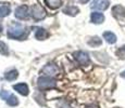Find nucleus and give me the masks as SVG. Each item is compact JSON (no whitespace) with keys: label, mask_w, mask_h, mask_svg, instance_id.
I'll return each instance as SVG.
<instances>
[{"label":"nucleus","mask_w":125,"mask_h":108,"mask_svg":"<svg viewBox=\"0 0 125 108\" xmlns=\"http://www.w3.org/2000/svg\"><path fill=\"white\" fill-rule=\"evenodd\" d=\"M27 35L28 30H26V28L19 23H13L8 29V37L10 39L23 40L27 37Z\"/></svg>","instance_id":"1"},{"label":"nucleus","mask_w":125,"mask_h":108,"mask_svg":"<svg viewBox=\"0 0 125 108\" xmlns=\"http://www.w3.org/2000/svg\"><path fill=\"white\" fill-rule=\"evenodd\" d=\"M37 85L39 88V90H49V89H54L57 86V82L52 77H48V76H44L40 77L37 80Z\"/></svg>","instance_id":"2"},{"label":"nucleus","mask_w":125,"mask_h":108,"mask_svg":"<svg viewBox=\"0 0 125 108\" xmlns=\"http://www.w3.org/2000/svg\"><path fill=\"white\" fill-rule=\"evenodd\" d=\"M31 15L35 21H42L46 17L47 13H46V10L40 4H34L32 7V9H31Z\"/></svg>","instance_id":"3"},{"label":"nucleus","mask_w":125,"mask_h":108,"mask_svg":"<svg viewBox=\"0 0 125 108\" xmlns=\"http://www.w3.org/2000/svg\"><path fill=\"white\" fill-rule=\"evenodd\" d=\"M74 58H75L76 62L80 65H82V66H87V65H89V63H90L89 55L84 51L75 52V53H74Z\"/></svg>","instance_id":"4"},{"label":"nucleus","mask_w":125,"mask_h":108,"mask_svg":"<svg viewBox=\"0 0 125 108\" xmlns=\"http://www.w3.org/2000/svg\"><path fill=\"white\" fill-rule=\"evenodd\" d=\"M42 74L44 76L48 77H54L59 74V67L54 64H47L44 68L42 69Z\"/></svg>","instance_id":"5"},{"label":"nucleus","mask_w":125,"mask_h":108,"mask_svg":"<svg viewBox=\"0 0 125 108\" xmlns=\"http://www.w3.org/2000/svg\"><path fill=\"white\" fill-rule=\"evenodd\" d=\"M110 6V1L109 0H94L91 3L90 8L94 10H107Z\"/></svg>","instance_id":"6"},{"label":"nucleus","mask_w":125,"mask_h":108,"mask_svg":"<svg viewBox=\"0 0 125 108\" xmlns=\"http://www.w3.org/2000/svg\"><path fill=\"white\" fill-rule=\"evenodd\" d=\"M14 15L19 20H25L28 17V7L27 6H20L15 9L14 11Z\"/></svg>","instance_id":"7"},{"label":"nucleus","mask_w":125,"mask_h":108,"mask_svg":"<svg viewBox=\"0 0 125 108\" xmlns=\"http://www.w3.org/2000/svg\"><path fill=\"white\" fill-rule=\"evenodd\" d=\"M13 89L16 92L20 93V94L24 95V96H27L28 93H30L28 86H27V84H25V83H18V84L13 85Z\"/></svg>","instance_id":"8"},{"label":"nucleus","mask_w":125,"mask_h":108,"mask_svg":"<svg viewBox=\"0 0 125 108\" xmlns=\"http://www.w3.org/2000/svg\"><path fill=\"white\" fill-rule=\"evenodd\" d=\"M112 14H113L114 17L116 18H122L125 16V8L122 6H115L112 9Z\"/></svg>","instance_id":"9"},{"label":"nucleus","mask_w":125,"mask_h":108,"mask_svg":"<svg viewBox=\"0 0 125 108\" xmlns=\"http://www.w3.org/2000/svg\"><path fill=\"white\" fill-rule=\"evenodd\" d=\"M49 37V33L47 32L46 29H44V28H37L35 32V38L38 40H45L47 39V38Z\"/></svg>","instance_id":"10"},{"label":"nucleus","mask_w":125,"mask_h":108,"mask_svg":"<svg viewBox=\"0 0 125 108\" xmlns=\"http://www.w3.org/2000/svg\"><path fill=\"white\" fill-rule=\"evenodd\" d=\"M90 20L95 24H101L104 21V15L102 13H99V12H93L90 15Z\"/></svg>","instance_id":"11"},{"label":"nucleus","mask_w":125,"mask_h":108,"mask_svg":"<svg viewBox=\"0 0 125 108\" xmlns=\"http://www.w3.org/2000/svg\"><path fill=\"white\" fill-rule=\"evenodd\" d=\"M11 12V8L8 3H4V2H0V17H4V16H8Z\"/></svg>","instance_id":"12"},{"label":"nucleus","mask_w":125,"mask_h":108,"mask_svg":"<svg viewBox=\"0 0 125 108\" xmlns=\"http://www.w3.org/2000/svg\"><path fill=\"white\" fill-rule=\"evenodd\" d=\"M80 12L77 7H74V6H68L63 9V13L68 14V15H71V16H75L76 14Z\"/></svg>","instance_id":"13"},{"label":"nucleus","mask_w":125,"mask_h":108,"mask_svg":"<svg viewBox=\"0 0 125 108\" xmlns=\"http://www.w3.org/2000/svg\"><path fill=\"white\" fill-rule=\"evenodd\" d=\"M103 38H104L105 41H107L108 43H111V44H113V43L116 42V36L111 32L103 33Z\"/></svg>","instance_id":"14"},{"label":"nucleus","mask_w":125,"mask_h":108,"mask_svg":"<svg viewBox=\"0 0 125 108\" xmlns=\"http://www.w3.org/2000/svg\"><path fill=\"white\" fill-rule=\"evenodd\" d=\"M45 2L50 9H58L62 4V0H45Z\"/></svg>","instance_id":"15"},{"label":"nucleus","mask_w":125,"mask_h":108,"mask_svg":"<svg viewBox=\"0 0 125 108\" xmlns=\"http://www.w3.org/2000/svg\"><path fill=\"white\" fill-rule=\"evenodd\" d=\"M19 74H18V70H15V69H12V70L8 71V73H6V75H4V78L7 79V80L9 81H13L15 80L16 78H18Z\"/></svg>","instance_id":"16"},{"label":"nucleus","mask_w":125,"mask_h":108,"mask_svg":"<svg viewBox=\"0 0 125 108\" xmlns=\"http://www.w3.org/2000/svg\"><path fill=\"white\" fill-rule=\"evenodd\" d=\"M6 102H7V104L10 105V106H16V105L19 104L18 97H16L15 95H13V94H10V95H9L8 98L6 100Z\"/></svg>","instance_id":"17"},{"label":"nucleus","mask_w":125,"mask_h":108,"mask_svg":"<svg viewBox=\"0 0 125 108\" xmlns=\"http://www.w3.org/2000/svg\"><path fill=\"white\" fill-rule=\"evenodd\" d=\"M101 39H99L98 37H94L88 41V44L91 45V47H96V45H100L101 44Z\"/></svg>","instance_id":"18"},{"label":"nucleus","mask_w":125,"mask_h":108,"mask_svg":"<svg viewBox=\"0 0 125 108\" xmlns=\"http://www.w3.org/2000/svg\"><path fill=\"white\" fill-rule=\"evenodd\" d=\"M0 53L2 55H9V49L4 42L0 41Z\"/></svg>","instance_id":"19"},{"label":"nucleus","mask_w":125,"mask_h":108,"mask_svg":"<svg viewBox=\"0 0 125 108\" xmlns=\"http://www.w3.org/2000/svg\"><path fill=\"white\" fill-rule=\"evenodd\" d=\"M116 54H117V56H119L120 58H124L125 59V45L124 47H122V48H120V49L117 50Z\"/></svg>","instance_id":"20"},{"label":"nucleus","mask_w":125,"mask_h":108,"mask_svg":"<svg viewBox=\"0 0 125 108\" xmlns=\"http://www.w3.org/2000/svg\"><path fill=\"white\" fill-rule=\"evenodd\" d=\"M10 94H11V93H9L8 91H1V92H0V97H1L2 100H6Z\"/></svg>","instance_id":"21"},{"label":"nucleus","mask_w":125,"mask_h":108,"mask_svg":"<svg viewBox=\"0 0 125 108\" xmlns=\"http://www.w3.org/2000/svg\"><path fill=\"white\" fill-rule=\"evenodd\" d=\"M60 108H73V107H71L70 105L68 104V103H63V104L60 106Z\"/></svg>","instance_id":"22"},{"label":"nucleus","mask_w":125,"mask_h":108,"mask_svg":"<svg viewBox=\"0 0 125 108\" xmlns=\"http://www.w3.org/2000/svg\"><path fill=\"white\" fill-rule=\"evenodd\" d=\"M85 108H99V107H98V105H95V104H91V105H88V106H86Z\"/></svg>","instance_id":"23"},{"label":"nucleus","mask_w":125,"mask_h":108,"mask_svg":"<svg viewBox=\"0 0 125 108\" xmlns=\"http://www.w3.org/2000/svg\"><path fill=\"white\" fill-rule=\"evenodd\" d=\"M89 0H80V2L81 3H86V2H88Z\"/></svg>","instance_id":"24"},{"label":"nucleus","mask_w":125,"mask_h":108,"mask_svg":"<svg viewBox=\"0 0 125 108\" xmlns=\"http://www.w3.org/2000/svg\"><path fill=\"white\" fill-rule=\"evenodd\" d=\"M2 33V26L0 25V33Z\"/></svg>","instance_id":"25"},{"label":"nucleus","mask_w":125,"mask_h":108,"mask_svg":"<svg viewBox=\"0 0 125 108\" xmlns=\"http://www.w3.org/2000/svg\"><path fill=\"white\" fill-rule=\"evenodd\" d=\"M122 76H123V77H125V71H124V73H122Z\"/></svg>","instance_id":"26"}]
</instances>
